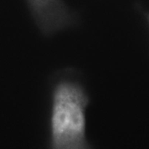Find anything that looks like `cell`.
Segmentation results:
<instances>
[{
  "label": "cell",
  "mask_w": 149,
  "mask_h": 149,
  "mask_svg": "<svg viewBox=\"0 0 149 149\" xmlns=\"http://www.w3.org/2000/svg\"><path fill=\"white\" fill-rule=\"evenodd\" d=\"M90 101L85 84L75 69L66 68L55 75L49 91V148H93L87 135V111Z\"/></svg>",
  "instance_id": "cell-1"
},
{
  "label": "cell",
  "mask_w": 149,
  "mask_h": 149,
  "mask_svg": "<svg viewBox=\"0 0 149 149\" xmlns=\"http://www.w3.org/2000/svg\"><path fill=\"white\" fill-rule=\"evenodd\" d=\"M29 13L39 29L50 37L73 28L79 22L78 15L65 0H25Z\"/></svg>",
  "instance_id": "cell-2"
},
{
  "label": "cell",
  "mask_w": 149,
  "mask_h": 149,
  "mask_svg": "<svg viewBox=\"0 0 149 149\" xmlns=\"http://www.w3.org/2000/svg\"><path fill=\"white\" fill-rule=\"evenodd\" d=\"M146 15L147 20H148V23H149V13H147V14Z\"/></svg>",
  "instance_id": "cell-3"
}]
</instances>
